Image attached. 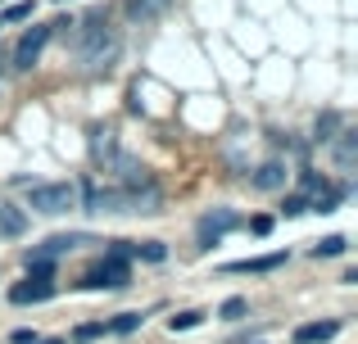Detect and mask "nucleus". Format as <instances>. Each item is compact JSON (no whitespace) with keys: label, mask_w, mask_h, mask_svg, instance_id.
Instances as JSON below:
<instances>
[{"label":"nucleus","mask_w":358,"mask_h":344,"mask_svg":"<svg viewBox=\"0 0 358 344\" xmlns=\"http://www.w3.org/2000/svg\"><path fill=\"white\" fill-rule=\"evenodd\" d=\"M299 186H304L308 195H327V190H331V181H327V177H317V172H304V177H299Z\"/></svg>","instance_id":"nucleus-23"},{"label":"nucleus","mask_w":358,"mask_h":344,"mask_svg":"<svg viewBox=\"0 0 358 344\" xmlns=\"http://www.w3.org/2000/svg\"><path fill=\"white\" fill-rule=\"evenodd\" d=\"M55 294V281H18L9 290V304H45Z\"/></svg>","instance_id":"nucleus-7"},{"label":"nucleus","mask_w":358,"mask_h":344,"mask_svg":"<svg viewBox=\"0 0 358 344\" xmlns=\"http://www.w3.org/2000/svg\"><path fill=\"white\" fill-rule=\"evenodd\" d=\"M78 204L87 213H127V200H122L118 186H100V181H87L78 190Z\"/></svg>","instance_id":"nucleus-4"},{"label":"nucleus","mask_w":358,"mask_h":344,"mask_svg":"<svg viewBox=\"0 0 358 344\" xmlns=\"http://www.w3.org/2000/svg\"><path fill=\"white\" fill-rule=\"evenodd\" d=\"M354 145H358L354 132H341V136H336V163H341V172L354 168Z\"/></svg>","instance_id":"nucleus-15"},{"label":"nucleus","mask_w":358,"mask_h":344,"mask_svg":"<svg viewBox=\"0 0 358 344\" xmlns=\"http://www.w3.org/2000/svg\"><path fill=\"white\" fill-rule=\"evenodd\" d=\"M254 186H259V190H281V186H286V163L268 159L259 172H254Z\"/></svg>","instance_id":"nucleus-12"},{"label":"nucleus","mask_w":358,"mask_h":344,"mask_svg":"<svg viewBox=\"0 0 358 344\" xmlns=\"http://www.w3.org/2000/svg\"><path fill=\"white\" fill-rule=\"evenodd\" d=\"M250 231H254V236H268V231H272V218H268V213H259V218L250 222Z\"/></svg>","instance_id":"nucleus-26"},{"label":"nucleus","mask_w":358,"mask_h":344,"mask_svg":"<svg viewBox=\"0 0 358 344\" xmlns=\"http://www.w3.org/2000/svg\"><path fill=\"white\" fill-rule=\"evenodd\" d=\"M27 204L45 218H59V213H73L78 209V186L69 181H50V186H32L27 190Z\"/></svg>","instance_id":"nucleus-2"},{"label":"nucleus","mask_w":358,"mask_h":344,"mask_svg":"<svg viewBox=\"0 0 358 344\" xmlns=\"http://www.w3.org/2000/svg\"><path fill=\"white\" fill-rule=\"evenodd\" d=\"M141 322H145L141 313H118L114 322H105V331L109 336H131V331H141Z\"/></svg>","instance_id":"nucleus-16"},{"label":"nucleus","mask_w":358,"mask_h":344,"mask_svg":"<svg viewBox=\"0 0 358 344\" xmlns=\"http://www.w3.org/2000/svg\"><path fill=\"white\" fill-rule=\"evenodd\" d=\"M0 27H5V23H0Z\"/></svg>","instance_id":"nucleus-29"},{"label":"nucleus","mask_w":358,"mask_h":344,"mask_svg":"<svg viewBox=\"0 0 358 344\" xmlns=\"http://www.w3.org/2000/svg\"><path fill=\"white\" fill-rule=\"evenodd\" d=\"M118 50H122V41H118L114 27H109L105 14H91V18H82V23H78V59H82V68H87V73L109 68V63L118 59Z\"/></svg>","instance_id":"nucleus-1"},{"label":"nucleus","mask_w":358,"mask_h":344,"mask_svg":"<svg viewBox=\"0 0 358 344\" xmlns=\"http://www.w3.org/2000/svg\"><path fill=\"white\" fill-rule=\"evenodd\" d=\"M200 322H204V313H177V317H168V331L177 336V331H191V327H200Z\"/></svg>","instance_id":"nucleus-21"},{"label":"nucleus","mask_w":358,"mask_h":344,"mask_svg":"<svg viewBox=\"0 0 358 344\" xmlns=\"http://www.w3.org/2000/svg\"><path fill=\"white\" fill-rule=\"evenodd\" d=\"M241 227V218L231 209H213V213H204L200 222H195V236H200V245L209 249V245H218L222 236H227V231H236Z\"/></svg>","instance_id":"nucleus-6"},{"label":"nucleus","mask_w":358,"mask_h":344,"mask_svg":"<svg viewBox=\"0 0 358 344\" xmlns=\"http://www.w3.org/2000/svg\"><path fill=\"white\" fill-rule=\"evenodd\" d=\"M23 231H27V213L18 209V204H0V236L18 240Z\"/></svg>","instance_id":"nucleus-11"},{"label":"nucleus","mask_w":358,"mask_h":344,"mask_svg":"<svg viewBox=\"0 0 358 344\" xmlns=\"http://www.w3.org/2000/svg\"><path fill=\"white\" fill-rule=\"evenodd\" d=\"M345 249H350V240H345V236H327V240H317V245H313V258H341Z\"/></svg>","instance_id":"nucleus-18"},{"label":"nucleus","mask_w":358,"mask_h":344,"mask_svg":"<svg viewBox=\"0 0 358 344\" xmlns=\"http://www.w3.org/2000/svg\"><path fill=\"white\" fill-rule=\"evenodd\" d=\"M127 281H131V267H127V258L109 254L105 263H96L87 276H82V290H122Z\"/></svg>","instance_id":"nucleus-3"},{"label":"nucleus","mask_w":358,"mask_h":344,"mask_svg":"<svg viewBox=\"0 0 358 344\" xmlns=\"http://www.w3.org/2000/svg\"><path fill=\"white\" fill-rule=\"evenodd\" d=\"M27 281H55V258L27 254Z\"/></svg>","instance_id":"nucleus-17"},{"label":"nucleus","mask_w":358,"mask_h":344,"mask_svg":"<svg viewBox=\"0 0 358 344\" xmlns=\"http://www.w3.org/2000/svg\"><path fill=\"white\" fill-rule=\"evenodd\" d=\"M277 267H286V254H281V249L277 254H263V258H245V263H227L222 272L236 276V272H277Z\"/></svg>","instance_id":"nucleus-10"},{"label":"nucleus","mask_w":358,"mask_h":344,"mask_svg":"<svg viewBox=\"0 0 358 344\" xmlns=\"http://www.w3.org/2000/svg\"><path fill=\"white\" fill-rule=\"evenodd\" d=\"M9 340H14V344H32L36 336H32V331H27V327H18V331H14V336H9Z\"/></svg>","instance_id":"nucleus-27"},{"label":"nucleus","mask_w":358,"mask_h":344,"mask_svg":"<svg viewBox=\"0 0 358 344\" xmlns=\"http://www.w3.org/2000/svg\"><path fill=\"white\" fill-rule=\"evenodd\" d=\"M281 213H286V218H299V213H308V200H304V195H286Z\"/></svg>","instance_id":"nucleus-25"},{"label":"nucleus","mask_w":358,"mask_h":344,"mask_svg":"<svg viewBox=\"0 0 358 344\" xmlns=\"http://www.w3.org/2000/svg\"><path fill=\"white\" fill-rule=\"evenodd\" d=\"M341 336V322H308V327H299L295 331V344H327V340H336Z\"/></svg>","instance_id":"nucleus-8"},{"label":"nucleus","mask_w":358,"mask_h":344,"mask_svg":"<svg viewBox=\"0 0 358 344\" xmlns=\"http://www.w3.org/2000/svg\"><path fill=\"white\" fill-rule=\"evenodd\" d=\"M23 18H32V0H18V5H9L5 14H0V23H23Z\"/></svg>","instance_id":"nucleus-22"},{"label":"nucleus","mask_w":358,"mask_h":344,"mask_svg":"<svg viewBox=\"0 0 358 344\" xmlns=\"http://www.w3.org/2000/svg\"><path fill=\"white\" fill-rule=\"evenodd\" d=\"M73 336H78L82 344H91V340H100V336H109V331H105V322H87V327H78V331H73Z\"/></svg>","instance_id":"nucleus-24"},{"label":"nucleus","mask_w":358,"mask_h":344,"mask_svg":"<svg viewBox=\"0 0 358 344\" xmlns=\"http://www.w3.org/2000/svg\"><path fill=\"white\" fill-rule=\"evenodd\" d=\"M245 313H250V304H245V299H222V308H218V317H222V322H241V317H245Z\"/></svg>","instance_id":"nucleus-19"},{"label":"nucleus","mask_w":358,"mask_h":344,"mask_svg":"<svg viewBox=\"0 0 358 344\" xmlns=\"http://www.w3.org/2000/svg\"><path fill=\"white\" fill-rule=\"evenodd\" d=\"M336 127H341V118H336V114H317V127H313L317 136H313V141H322V145H327V141H331V132H336Z\"/></svg>","instance_id":"nucleus-20"},{"label":"nucleus","mask_w":358,"mask_h":344,"mask_svg":"<svg viewBox=\"0 0 358 344\" xmlns=\"http://www.w3.org/2000/svg\"><path fill=\"white\" fill-rule=\"evenodd\" d=\"M32 344H64V340H59V336H50V340H32Z\"/></svg>","instance_id":"nucleus-28"},{"label":"nucleus","mask_w":358,"mask_h":344,"mask_svg":"<svg viewBox=\"0 0 358 344\" xmlns=\"http://www.w3.org/2000/svg\"><path fill=\"white\" fill-rule=\"evenodd\" d=\"M55 36V27L50 23H41V27H32V32H23L18 36V45H14V54H9V63H14L18 73H27L36 59H41V50H45V41Z\"/></svg>","instance_id":"nucleus-5"},{"label":"nucleus","mask_w":358,"mask_h":344,"mask_svg":"<svg viewBox=\"0 0 358 344\" xmlns=\"http://www.w3.org/2000/svg\"><path fill=\"white\" fill-rule=\"evenodd\" d=\"M168 5H173V0H127V5H122V14H127L131 23H155Z\"/></svg>","instance_id":"nucleus-9"},{"label":"nucleus","mask_w":358,"mask_h":344,"mask_svg":"<svg viewBox=\"0 0 358 344\" xmlns=\"http://www.w3.org/2000/svg\"><path fill=\"white\" fill-rule=\"evenodd\" d=\"M82 245V236H50L41 249H32L36 258H59V254H69V249H78Z\"/></svg>","instance_id":"nucleus-14"},{"label":"nucleus","mask_w":358,"mask_h":344,"mask_svg":"<svg viewBox=\"0 0 358 344\" xmlns=\"http://www.w3.org/2000/svg\"><path fill=\"white\" fill-rule=\"evenodd\" d=\"M91 154H96V159H114L118 154V132L114 127H96V141H91Z\"/></svg>","instance_id":"nucleus-13"}]
</instances>
